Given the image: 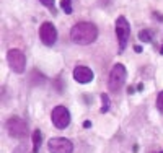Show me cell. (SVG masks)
I'll return each mask as SVG.
<instances>
[{
	"label": "cell",
	"mask_w": 163,
	"mask_h": 153,
	"mask_svg": "<svg viewBox=\"0 0 163 153\" xmlns=\"http://www.w3.org/2000/svg\"><path fill=\"white\" fill-rule=\"evenodd\" d=\"M70 38L75 44H80V46L91 44L98 38V28L95 26V23H90V21L75 23L70 29Z\"/></svg>",
	"instance_id": "obj_1"
},
{
	"label": "cell",
	"mask_w": 163,
	"mask_h": 153,
	"mask_svg": "<svg viewBox=\"0 0 163 153\" xmlns=\"http://www.w3.org/2000/svg\"><path fill=\"white\" fill-rule=\"evenodd\" d=\"M126 76H127V72H126V67L122 64H116L109 72V76H108V88L111 93H117L121 88L124 86L126 83Z\"/></svg>",
	"instance_id": "obj_2"
},
{
	"label": "cell",
	"mask_w": 163,
	"mask_h": 153,
	"mask_svg": "<svg viewBox=\"0 0 163 153\" xmlns=\"http://www.w3.org/2000/svg\"><path fill=\"white\" fill-rule=\"evenodd\" d=\"M7 132L13 138H26L28 137V126L23 119L20 117H10L5 124Z\"/></svg>",
	"instance_id": "obj_3"
},
{
	"label": "cell",
	"mask_w": 163,
	"mask_h": 153,
	"mask_svg": "<svg viewBox=\"0 0 163 153\" xmlns=\"http://www.w3.org/2000/svg\"><path fill=\"white\" fill-rule=\"evenodd\" d=\"M7 62H8L10 68L16 74H23L26 68V59L20 49H10L7 52Z\"/></svg>",
	"instance_id": "obj_4"
},
{
	"label": "cell",
	"mask_w": 163,
	"mask_h": 153,
	"mask_svg": "<svg viewBox=\"0 0 163 153\" xmlns=\"http://www.w3.org/2000/svg\"><path fill=\"white\" fill-rule=\"evenodd\" d=\"M51 121L55 126V129H65L70 124V113L65 106H55L51 113Z\"/></svg>",
	"instance_id": "obj_5"
},
{
	"label": "cell",
	"mask_w": 163,
	"mask_h": 153,
	"mask_svg": "<svg viewBox=\"0 0 163 153\" xmlns=\"http://www.w3.org/2000/svg\"><path fill=\"white\" fill-rule=\"evenodd\" d=\"M129 33H131V28H129V23H127L126 16H119L116 20V36H117V43H119V52H122L126 49Z\"/></svg>",
	"instance_id": "obj_6"
},
{
	"label": "cell",
	"mask_w": 163,
	"mask_h": 153,
	"mask_svg": "<svg viewBox=\"0 0 163 153\" xmlns=\"http://www.w3.org/2000/svg\"><path fill=\"white\" fill-rule=\"evenodd\" d=\"M47 148L51 153H72L74 143L65 137H52L47 142Z\"/></svg>",
	"instance_id": "obj_7"
},
{
	"label": "cell",
	"mask_w": 163,
	"mask_h": 153,
	"mask_svg": "<svg viewBox=\"0 0 163 153\" xmlns=\"http://www.w3.org/2000/svg\"><path fill=\"white\" fill-rule=\"evenodd\" d=\"M39 38H41L44 46H54L55 39H57L55 26L51 21H44L43 25L39 26Z\"/></svg>",
	"instance_id": "obj_8"
},
{
	"label": "cell",
	"mask_w": 163,
	"mask_h": 153,
	"mask_svg": "<svg viewBox=\"0 0 163 153\" xmlns=\"http://www.w3.org/2000/svg\"><path fill=\"white\" fill-rule=\"evenodd\" d=\"M74 78H75V82L85 85V83H90L93 80V72L88 67H85V65H78L74 70Z\"/></svg>",
	"instance_id": "obj_9"
},
{
	"label": "cell",
	"mask_w": 163,
	"mask_h": 153,
	"mask_svg": "<svg viewBox=\"0 0 163 153\" xmlns=\"http://www.w3.org/2000/svg\"><path fill=\"white\" fill-rule=\"evenodd\" d=\"M41 140H43V135H41V130L36 129L33 132V153H38L39 150V145H41Z\"/></svg>",
	"instance_id": "obj_10"
},
{
	"label": "cell",
	"mask_w": 163,
	"mask_h": 153,
	"mask_svg": "<svg viewBox=\"0 0 163 153\" xmlns=\"http://www.w3.org/2000/svg\"><path fill=\"white\" fill-rule=\"evenodd\" d=\"M139 39H140L142 43H152V34H150V31H147V29L140 31V33H139Z\"/></svg>",
	"instance_id": "obj_11"
},
{
	"label": "cell",
	"mask_w": 163,
	"mask_h": 153,
	"mask_svg": "<svg viewBox=\"0 0 163 153\" xmlns=\"http://www.w3.org/2000/svg\"><path fill=\"white\" fill-rule=\"evenodd\" d=\"M101 103H103L101 113H103V114L108 113V109H109V98H108V95H106V93H101Z\"/></svg>",
	"instance_id": "obj_12"
},
{
	"label": "cell",
	"mask_w": 163,
	"mask_h": 153,
	"mask_svg": "<svg viewBox=\"0 0 163 153\" xmlns=\"http://www.w3.org/2000/svg\"><path fill=\"white\" fill-rule=\"evenodd\" d=\"M60 7L65 13H69V15L72 13V2L70 0H60Z\"/></svg>",
	"instance_id": "obj_13"
},
{
	"label": "cell",
	"mask_w": 163,
	"mask_h": 153,
	"mask_svg": "<svg viewBox=\"0 0 163 153\" xmlns=\"http://www.w3.org/2000/svg\"><path fill=\"white\" fill-rule=\"evenodd\" d=\"M157 107H158V111L163 114V91H160L158 96H157Z\"/></svg>",
	"instance_id": "obj_14"
},
{
	"label": "cell",
	"mask_w": 163,
	"mask_h": 153,
	"mask_svg": "<svg viewBox=\"0 0 163 153\" xmlns=\"http://www.w3.org/2000/svg\"><path fill=\"white\" fill-rule=\"evenodd\" d=\"M13 153H26V145H18V147L13 150Z\"/></svg>",
	"instance_id": "obj_15"
},
{
	"label": "cell",
	"mask_w": 163,
	"mask_h": 153,
	"mask_svg": "<svg viewBox=\"0 0 163 153\" xmlns=\"http://www.w3.org/2000/svg\"><path fill=\"white\" fill-rule=\"evenodd\" d=\"M41 3H43L44 7H49V8H52L54 7V0H39Z\"/></svg>",
	"instance_id": "obj_16"
},
{
	"label": "cell",
	"mask_w": 163,
	"mask_h": 153,
	"mask_svg": "<svg viewBox=\"0 0 163 153\" xmlns=\"http://www.w3.org/2000/svg\"><path fill=\"white\" fill-rule=\"evenodd\" d=\"M83 127H85V129H90V127H91V122H90V121H85V122H83Z\"/></svg>",
	"instance_id": "obj_17"
},
{
	"label": "cell",
	"mask_w": 163,
	"mask_h": 153,
	"mask_svg": "<svg viewBox=\"0 0 163 153\" xmlns=\"http://www.w3.org/2000/svg\"><path fill=\"white\" fill-rule=\"evenodd\" d=\"M134 51H136L137 54H140V52H142V47H140V46H134Z\"/></svg>",
	"instance_id": "obj_18"
},
{
	"label": "cell",
	"mask_w": 163,
	"mask_h": 153,
	"mask_svg": "<svg viewBox=\"0 0 163 153\" xmlns=\"http://www.w3.org/2000/svg\"><path fill=\"white\" fill-rule=\"evenodd\" d=\"M160 52H162V54H163V46H162V47H160Z\"/></svg>",
	"instance_id": "obj_19"
},
{
	"label": "cell",
	"mask_w": 163,
	"mask_h": 153,
	"mask_svg": "<svg viewBox=\"0 0 163 153\" xmlns=\"http://www.w3.org/2000/svg\"><path fill=\"white\" fill-rule=\"evenodd\" d=\"M160 153H163V152H160Z\"/></svg>",
	"instance_id": "obj_20"
}]
</instances>
